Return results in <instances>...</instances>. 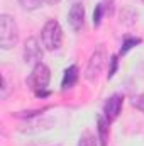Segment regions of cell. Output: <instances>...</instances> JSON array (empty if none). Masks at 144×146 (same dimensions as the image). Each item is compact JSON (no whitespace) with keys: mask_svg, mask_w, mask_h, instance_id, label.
<instances>
[{"mask_svg":"<svg viewBox=\"0 0 144 146\" xmlns=\"http://www.w3.org/2000/svg\"><path fill=\"white\" fill-rule=\"evenodd\" d=\"M41 41H42V46L48 51L59 49V46L63 42V29H61L58 21L51 19L44 24V27L41 31Z\"/></svg>","mask_w":144,"mask_h":146,"instance_id":"1","label":"cell"},{"mask_svg":"<svg viewBox=\"0 0 144 146\" xmlns=\"http://www.w3.org/2000/svg\"><path fill=\"white\" fill-rule=\"evenodd\" d=\"M139 42H141L139 37H126V41H124V44H122V48H120V54H126L131 48H134V46L139 44Z\"/></svg>","mask_w":144,"mask_h":146,"instance_id":"12","label":"cell"},{"mask_svg":"<svg viewBox=\"0 0 144 146\" xmlns=\"http://www.w3.org/2000/svg\"><path fill=\"white\" fill-rule=\"evenodd\" d=\"M108 121L107 117H100L98 119V133H100V141H102V146H105V139H107V131H108Z\"/></svg>","mask_w":144,"mask_h":146,"instance_id":"10","label":"cell"},{"mask_svg":"<svg viewBox=\"0 0 144 146\" xmlns=\"http://www.w3.org/2000/svg\"><path fill=\"white\" fill-rule=\"evenodd\" d=\"M9 95V83H7V78L3 76V87H2V99H5Z\"/></svg>","mask_w":144,"mask_h":146,"instance_id":"16","label":"cell"},{"mask_svg":"<svg viewBox=\"0 0 144 146\" xmlns=\"http://www.w3.org/2000/svg\"><path fill=\"white\" fill-rule=\"evenodd\" d=\"M78 146H97V139H95V136L92 133H83L80 136Z\"/></svg>","mask_w":144,"mask_h":146,"instance_id":"11","label":"cell"},{"mask_svg":"<svg viewBox=\"0 0 144 146\" xmlns=\"http://www.w3.org/2000/svg\"><path fill=\"white\" fill-rule=\"evenodd\" d=\"M143 2H144V0H143Z\"/></svg>","mask_w":144,"mask_h":146,"instance_id":"18","label":"cell"},{"mask_svg":"<svg viewBox=\"0 0 144 146\" xmlns=\"http://www.w3.org/2000/svg\"><path fill=\"white\" fill-rule=\"evenodd\" d=\"M46 2H48V3H51V5H54V3H58L59 0H46Z\"/></svg>","mask_w":144,"mask_h":146,"instance_id":"17","label":"cell"},{"mask_svg":"<svg viewBox=\"0 0 144 146\" xmlns=\"http://www.w3.org/2000/svg\"><path fill=\"white\" fill-rule=\"evenodd\" d=\"M42 2H46V0H19V3H20L24 9H27V10H34L37 7H41Z\"/></svg>","mask_w":144,"mask_h":146,"instance_id":"13","label":"cell"},{"mask_svg":"<svg viewBox=\"0 0 144 146\" xmlns=\"http://www.w3.org/2000/svg\"><path fill=\"white\" fill-rule=\"evenodd\" d=\"M42 58V49L39 46L36 37H29L26 41V48H24V60L26 63H41Z\"/></svg>","mask_w":144,"mask_h":146,"instance_id":"5","label":"cell"},{"mask_svg":"<svg viewBox=\"0 0 144 146\" xmlns=\"http://www.w3.org/2000/svg\"><path fill=\"white\" fill-rule=\"evenodd\" d=\"M105 61H107L105 49H104V48H97V49L92 53L90 60H88V65H87V70H85V78H87V80H90V82H92V80H95V78H97V75L102 72V68H104Z\"/></svg>","mask_w":144,"mask_h":146,"instance_id":"4","label":"cell"},{"mask_svg":"<svg viewBox=\"0 0 144 146\" xmlns=\"http://www.w3.org/2000/svg\"><path fill=\"white\" fill-rule=\"evenodd\" d=\"M110 63H112V66H110V70H108V78H112L114 73H115V70H117V56H112V58H110Z\"/></svg>","mask_w":144,"mask_h":146,"instance_id":"15","label":"cell"},{"mask_svg":"<svg viewBox=\"0 0 144 146\" xmlns=\"http://www.w3.org/2000/svg\"><path fill=\"white\" fill-rule=\"evenodd\" d=\"M83 21H85V9L81 3H75L71 9H70V14H68V22L75 31H80L81 26H83Z\"/></svg>","mask_w":144,"mask_h":146,"instance_id":"7","label":"cell"},{"mask_svg":"<svg viewBox=\"0 0 144 146\" xmlns=\"http://www.w3.org/2000/svg\"><path fill=\"white\" fill-rule=\"evenodd\" d=\"M76 80H78V66H76V65H71V66H68V68L65 70L63 82H61V88H63V90H68V88L75 87Z\"/></svg>","mask_w":144,"mask_h":146,"instance_id":"8","label":"cell"},{"mask_svg":"<svg viewBox=\"0 0 144 146\" xmlns=\"http://www.w3.org/2000/svg\"><path fill=\"white\" fill-rule=\"evenodd\" d=\"M17 41H19V29H17L15 21L10 15L2 14L0 15V46L2 49L14 48Z\"/></svg>","mask_w":144,"mask_h":146,"instance_id":"3","label":"cell"},{"mask_svg":"<svg viewBox=\"0 0 144 146\" xmlns=\"http://www.w3.org/2000/svg\"><path fill=\"white\" fill-rule=\"evenodd\" d=\"M122 104H124V97L119 95V94L112 95L107 102H105V106H104V114H105V117H107L108 121H115V119L119 117V114H120V110H122Z\"/></svg>","mask_w":144,"mask_h":146,"instance_id":"6","label":"cell"},{"mask_svg":"<svg viewBox=\"0 0 144 146\" xmlns=\"http://www.w3.org/2000/svg\"><path fill=\"white\" fill-rule=\"evenodd\" d=\"M49 78H51V73H49V68L44 65V63H36L34 68H32V73L29 75L27 78V83L31 85V88L36 92L37 97H46L48 92V85H49Z\"/></svg>","mask_w":144,"mask_h":146,"instance_id":"2","label":"cell"},{"mask_svg":"<svg viewBox=\"0 0 144 146\" xmlns=\"http://www.w3.org/2000/svg\"><path fill=\"white\" fill-rule=\"evenodd\" d=\"M110 2H112V0H105V2H102V3L97 5V9H95V12H93V26H95V27L100 26V21H102V17L107 14V5Z\"/></svg>","mask_w":144,"mask_h":146,"instance_id":"9","label":"cell"},{"mask_svg":"<svg viewBox=\"0 0 144 146\" xmlns=\"http://www.w3.org/2000/svg\"><path fill=\"white\" fill-rule=\"evenodd\" d=\"M132 106H134L137 110L144 112V94H139L137 97H134V99H132Z\"/></svg>","mask_w":144,"mask_h":146,"instance_id":"14","label":"cell"}]
</instances>
